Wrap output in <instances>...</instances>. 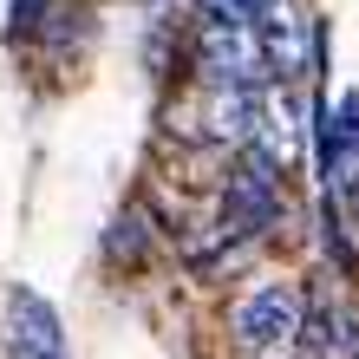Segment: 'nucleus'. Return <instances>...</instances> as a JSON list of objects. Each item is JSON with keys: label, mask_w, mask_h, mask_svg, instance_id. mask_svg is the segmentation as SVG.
<instances>
[{"label": "nucleus", "mask_w": 359, "mask_h": 359, "mask_svg": "<svg viewBox=\"0 0 359 359\" xmlns=\"http://www.w3.org/2000/svg\"><path fill=\"white\" fill-rule=\"evenodd\" d=\"M189 66H196V86H248V92L274 86L255 20L222 13V7H209L196 20V33H189Z\"/></svg>", "instance_id": "obj_1"}, {"label": "nucleus", "mask_w": 359, "mask_h": 359, "mask_svg": "<svg viewBox=\"0 0 359 359\" xmlns=\"http://www.w3.org/2000/svg\"><path fill=\"white\" fill-rule=\"evenodd\" d=\"M281 203H287V177L274 170V163L262 151H248L242 144V163H236V177H229L222 189V216H216V242H248V236H262V229L281 216Z\"/></svg>", "instance_id": "obj_2"}, {"label": "nucleus", "mask_w": 359, "mask_h": 359, "mask_svg": "<svg viewBox=\"0 0 359 359\" xmlns=\"http://www.w3.org/2000/svg\"><path fill=\"white\" fill-rule=\"evenodd\" d=\"M262 118V92L248 86H196L183 104H170V131L189 144H248Z\"/></svg>", "instance_id": "obj_3"}, {"label": "nucleus", "mask_w": 359, "mask_h": 359, "mask_svg": "<svg viewBox=\"0 0 359 359\" xmlns=\"http://www.w3.org/2000/svg\"><path fill=\"white\" fill-rule=\"evenodd\" d=\"M255 33H262V53H268L274 79H301L313 59H320V20H307L294 0H262Z\"/></svg>", "instance_id": "obj_4"}, {"label": "nucleus", "mask_w": 359, "mask_h": 359, "mask_svg": "<svg viewBox=\"0 0 359 359\" xmlns=\"http://www.w3.org/2000/svg\"><path fill=\"white\" fill-rule=\"evenodd\" d=\"M294 327H301V294H294L287 281H268V287H255V294L236 307V340H242L248 353L287 346Z\"/></svg>", "instance_id": "obj_5"}, {"label": "nucleus", "mask_w": 359, "mask_h": 359, "mask_svg": "<svg viewBox=\"0 0 359 359\" xmlns=\"http://www.w3.org/2000/svg\"><path fill=\"white\" fill-rule=\"evenodd\" d=\"M7 346L13 359H66V327H59L46 294H33V287L7 294Z\"/></svg>", "instance_id": "obj_6"}, {"label": "nucleus", "mask_w": 359, "mask_h": 359, "mask_svg": "<svg viewBox=\"0 0 359 359\" xmlns=\"http://www.w3.org/2000/svg\"><path fill=\"white\" fill-rule=\"evenodd\" d=\"M307 359H359V313L333 294H313L301 301V327H294Z\"/></svg>", "instance_id": "obj_7"}, {"label": "nucleus", "mask_w": 359, "mask_h": 359, "mask_svg": "<svg viewBox=\"0 0 359 359\" xmlns=\"http://www.w3.org/2000/svg\"><path fill=\"white\" fill-rule=\"evenodd\" d=\"M320 242H327V255L340 262V274L353 281L359 255H353V242H346V203H333V196H320Z\"/></svg>", "instance_id": "obj_8"}, {"label": "nucleus", "mask_w": 359, "mask_h": 359, "mask_svg": "<svg viewBox=\"0 0 359 359\" xmlns=\"http://www.w3.org/2000/svg\"><path fill=\"white\" fill-rule=\"evenodd\" d=\"M111 262H144V216L131 209V216H118V229H111Z\"/></svg>", "instance_id": "obj_9"}, {"label": "nucleus", "mask_w": 359, "mask_h": 359, "mask_svg": "<svg viewBox=\"0 0 359 359\" xmlns=\"http://www.w3.org/2000/svg\"><path fill=\"white\" fill-rule=\"evenodd\" d=\"M39 20H46V0H13V13H7V39L39 33Z\"/></svg>", "instance_id": "obj_10"}]
</instances>
